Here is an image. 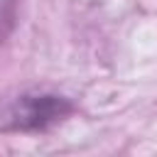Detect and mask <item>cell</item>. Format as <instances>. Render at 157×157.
<instances>
[{"label":"cell","mask_w":157,"mask_h":157,"mask_svg":"<svg viewBox=\"0 0 157 157\" xmlns=\"http://www.w3.org/2000/svg\"><path fill=\"white\" fill-rule=\"evenodd\" d=\"M74 113L66 96L52 91H20L0 98V132H44Z\"/></svg>","instance_id":"6da1fadb"}]
</instances>
